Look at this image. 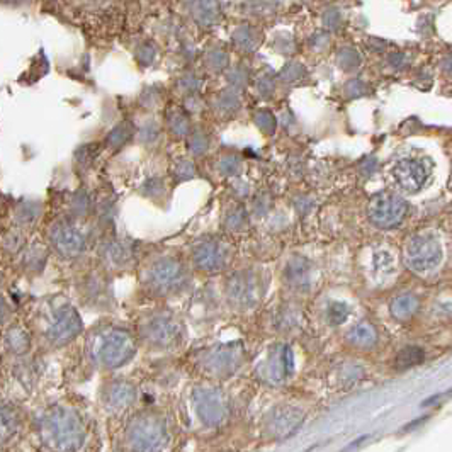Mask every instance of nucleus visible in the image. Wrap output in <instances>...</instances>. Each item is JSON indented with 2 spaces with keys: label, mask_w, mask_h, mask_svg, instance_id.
I'll list each match as a JSON object with an SVG mask.
<instances>
[{
  "label": "nucleus",
  "mask_w": 452,
  "mask_h": 452,
  "mask_svg": "<svg viewBox=\"0 0 452 452\" xmlns=\"http://www.w3.org/2000/svg\"><path fill=\"white\" fill-rule=\"evenodd\" d=\"M187 281L186 265L175 257H160L143 272V284L155 296L175 294L187 284Z\"/></svg>",
  "instance_id": "39448f33"
},
{
  "label": "nucleus",
  "mask_w": 452,
  "mask_h": 452,
  "mask_svg": "<svg viewBox=\"0 0 452 452\" xmlns=\"http://www.w3.org/2000/svg\"><path fill=\"white\" fill-rule=\"evenodd\" d=\"M406 264L417 272H427L439 265L442 258L441 241L434 235H417L408 241L405 250Z\"/></svg>",
  "instance_id": "9d476101"
},
{
  "label": "nucleus",
  "mask_w": 452,
  "mask_h": 452,
  "mask_svg": "<svg viewBox=\"0 0 452 452\" xmlns=\"http://www.w3.org/2000/svg\"><path fill=\"white\" fill-rule=\"evenodd\" d=\"M20 427L19 412L9 403L0 401V442H7L18 434Z\"/></svg>",
  "instance_id": "6ab92c4d"
},
{
  "label": "nucleus",
  "mask_w": 452,
  "mask_h": 452,
  "mask_svg": "<svg viewBox=\"0 0 452 452\" xmlns=\"http://www.w3.org/2000/svg\"><path fill=\"white\" fill-rule=\"evenodd\" d=\"M245 225V213L241 209H233L228 216H226V226L230 230H240Z\"/></svg>",
  "instance_id": "f704fd0d"
},
{
  "label": "nucleus",
  "mask_w": 452,
  "mask_h": 452,
  "mask_svg": "<svg viewBox=\"0 0 452 452\" xmlns=\"http://www.w3.org/2000/svg\"><path fill=\"white\" fill-rule=\"evenodd\" d=\"M46 262H48V250L39 244H34L27 246V249H24L23 257H20V265H23L24 272L27 274L43 272Z\"/></svg>",
  "instance_id": "a211bd4d"
},
{
  "label": "nucleus",
  "mask_w": 452,
  "mask_h": 452,
  "mask_svg": "<svg viewBox=\"0 0 452 452\" xmlns=\"http://www.w3.org/2000/svg\"><path fill=\"white\" fill-rule=\"evenodd\" d=\"M49 244L63 258L80 257L87 249V237L73 221L58 220L49 226Z\"/></svg>",
  "instance_id": "423d86ee"
},
{
  "label": "nucleus",
  "mask_w": 452,
  "mask_h": 452,
  "mask_svg": "<svg viewBox=\"0 0 452 452\" xmlns=\"http://www.w3.org/2000/svg\"><path fill=\"white\" fill-rule=\"evenodd\" d=\"M423 359H425V352H423V349L420 347H405L403 351L398 352L396 356V365L398 369H410V368H415V365H418L420 363H423Z\"/></svg>",
  "instance_id": "393cba45"
},
{
  "label": "nucleus",
  "mask_w": 452,
  "mask_h": 452,
  "mask_svg": "<svg viewBox=\"0 0 452 452\" xmlns=\"http://www.w3.org/2000/svg\"><path fill=\"white\" fill-rule=\"evenodd\" d=\"M137 386L125 379L106 383L101 393L102 403H104L106 408L113 410V412H123V410L130 408L137 401Z\"/></svg>",
  "instance_id": "2eb2a0df"
},
{
  "label": "nucleus",
  "mask_w": 452,
  "mask_h": 452,
  "mask_svg": "<svg viewBox=\"0 0 452 452\" xmlns=\"http://www.w3.org/2000/svg\"><path fill=\"white\" fill-rule=\"evenodd\" d=\"M24 246H26V237H24V233L19 232V230H11V232H7L2 238V249L6 250L7 253H12V256L23 252Z\"/></svg>",
  "instance_id": "cd10ccee"
},
{
  "label": "nucleus",
  "mask_w": 452,
  "mask_h": 452,
  "mask_svg": "<svg viewBox=\"0 0 452 452\" xmlns=\"http://www.w3.org/2000/svg\"><path fill=\"white\" fill-rule=\"evenodd\" d=\"M82 328H84V323H82L79 311L68 305L61 306L56 311L51 325L48 327L46 339L51 345L61 347V345H67L72 340H75L80 335Z\"/></svg>",
  "instance_id": "9b49d317"
},
{
  "label": "nucleus",
  "mask_w": 452,
  "mask_h": 452,
  "mask_svg": "<svg viewBox=\"0 0 452 452\" xmlns=\"http://www.w3.org/2000/svg\"><path fill=\"white\" fill-rule=\"evenodd\" d=\"M194 175H196V168L192 165V162H189V160H179L177 165L174 167V179H177L179 182L194 177Z\"/></svg>",
  "instance_id": "72a5a7b5"
},
{
  "label": "nucleus",
  "mask_w": 452,
  "mask_h": 452,
  "mask_svg": "<svg viewBox=\"0 0 452 452\" xmlns=\"http://www.w3.org/2000/svg\"><path fill=\"white\" fill-rule=\"evenodd\" d=\"M418 308H420V301H418L417 296L401 294L393 299L391 305H389V311L396 320H408L417 315Z\"/></svg>",
  "instance_id": "4be33fe9"
},
{
  "label": "nucleus",
  "mask_w": 452,
  "mask_h": 452,
  "mask_svg": "<svg viewBox=\"0 0 452 452\" xmlns=\"http://www.w3.org/2000/svg\"><path fill=\"white\" fill-rule=\"evenodd\" d=\"M168 442L167 422L155 412L134 415L126 429L130 452H163Z\"/></svg>",
  "instance_id": "f03ea898"
},
{
  "label": "nucleus",
  "mask_w": 452,
  "mask_h": 452,
  "mask_svg": "<svg viewBox=\"0 0 452 452\" xmlns=\"http://www.w3.org/2000/svg\"><path fill=\"white\" fill-rule=\"evenodd\" d=\"M393 177L405 192L415 194L425 186L427 179H429V170L418 160L403 158L394 165Z\"/></svg>",
  "instance_id": "4468645a"
},
{
  "label": "nucleus",
  "mask_w": 452,
  "mask_h": 452,
  "mask_svg": "<svg viewBox=\"0 0 452 452\" xmlns=\"http://www.w3.org/2000/svg\"><path fill=\"white\" fill-rule=\"evenodd\" d=\"M241 360V354L235 345H221V347L211 349L201 357V365L206 372L215 376H228L238 368Z\"/></svg>",
  "instance_id": "f8f14e48"
},
{
  "label": "nucleus",
  "mask_w": 452,
  "mask_h": 452,
  "mask_svg": "<svg viewBox=\"0 0 452 452\" xmlns=\"http://www.w3.org/2000/svg\"><path fill=\"white\" fill-rule=\"evenodd\" d=\"M226 294H228V299L235 306L250 308L258 301L260 286H258L257 279L252 274L240 272L228 279Z\"/></svg>",
  "instance_id": "ddd939ff"
},
{
  "label": "nucleus",
  "mask_w": 452,
  "mask_h": 452,
  "mask_svg": "<svg viewBox=\"0 0 452 452\" xmlns=\"http://www.w3.org/2000/svg\"><path fill=\"white\" fill-rule=\"evenodd\" d=\"M204 148H206V142L201 138L199 133H196L194 137L191 138V150L194 151V153H203Z\"/></svg>",
  "instance_id": "e433bc0d"
},
{
  "label": "nucleus",
  "mask_w": 452,
  "mask_h": 452,
  "mask_svg": "<svg viewBox=\"0 0 452 452\" xmlns=\"http://www.w3.org/2000/svg\"><path fill=\"white\" fill-rule=\"evenodd\" d=\"M133 137H134L133 126H131L130 123H123V125H118L116 128L109 133L108 145L111 148H114V150H118V148L125 146L126 143H128Z\"/></svg>",
  "instance_id": "a878e982"
},
{
  "label": "nucleus",
  "mask_w": 452,
  "mask_h": 452,
  "mask_svg": "<svg viewBox=\"0 0 452 452\" xmlns=\"http://www.w3.org/2000/svg\"><path fill=\"white\" fill-rule=\"evenodd\" d=\"M303 420V415L298 412V410L293 408H277L274 410L272 415H270V420L267 425L272 430L274 435H284L291 434L299 427V423Z\"/></svg>",
  "instance_id": "f3484780"
},
{
  "label": "nucleus",
  "mask_w": 452,
  "mask_h": 452,
  "mask_svg": "<svg viewBox=\"0 0 452 452\" xmlns=\"http://www.w3.org/2000/svg\"><path fill=\"white\" fill-rule=\"evenodd\" d=\"M139 340L155 351H168L182 342L184 328L168 311H155L146 315L138 327Z\"/></svg>",
  "instance_id": "7ed1b4c3"
},
{
  "label": "nucleus",
  "mask_w": 452,
  "mask_h": 452,
  "mask_svg": "<svg viewBox=\"0 0 452 452\" xmlns=\"http://www.w3.org/2000/svg\"><path fill=\"white\" fill-rule=\"evenodd\" d=\"M230 257H232V250L228 244L220 238H204L197 241L192 249V262L196 269L206 274L223 270L228 265Z\"/></svg>",
  "instance_id": "6e6552de"
},
{
  "label": "nucleus",
  "mask_w": 452,
  "mask_h": 452,
  "mask_svg": "<svg viewBox=\"0 0 452 452\" xmlns=\"http://www.w3.org/2000/svg\"><path fill=\"white\" fill-rule=\"evenodd\" d=\"M328 320H330L332 325H342L345 320H347L349 316V306L345 305V303H332L330 306H328Z\"/></svg>",
  "instance_id": "473e14b6"
},
{
  "label": "nucleus",
  "mask_w": 452,
  "mask_h": 452,
  "mask_svg": "<svg viewBox=\"0 0 452 452\" xmlns=\"http://www.w3.org/2000/svg\"><path fill=\"white\" fill-rule=\"evenodd\" d=\"M192 401L199 420L208 427L221 425L228 415V403L225 394L216 388L199 386L192 393Z\"/></svg>",
  "instance_id": "1a4fd4ad"
},
{
  "label": "nucleus",
  "mask_w": 452,
  "mask_h": 452,
  "mask_svg": "<svg viewBox=\"0 0 452 452\" xmlns=\"http://www.w3.org/2000/svg\"><path fill=\"white\" fill-rule=\"evenodd\" d=\"M4 345L14 356H24L31 349V337L23 327H11L4 335Z\"/></svg>",
  "instance_id": "aec40b11"
},
{
  "label": "nucleus",
  "mask_w": 452,
  "mask_h": 452,
  "mask_svg": "<svg viewBox=\"0 0 452 452\" xmlns=\"http://www.w3.org/2000/svg\"><path fill=\"white\" fill-rule=\"evenodd\" d=\"M99 256H101V260L104 262L106 267L119 270L131 264V260H133V249L126 241L118 240V238H111V240H106L101 245Z\"/></svg>",
  "instance_id": "dca6fc26"
},
{
  "label": "nucleus",
  "mask_w": 452,
  "mask_h": 452,
  "mask_svg": "<svg viewBox=\"0 0 452 452\" xmlns=\"http://www.w3.org/2000/svg\"><path fill=\"white\" fill-rule=\"evenodd\" d=\"M43 206L38 201H23L14 211V220L19 226H31L39 220Z\"/></svg>",
  "instance_id": "5701e85b"
},
{
  "label": "nucleus",
  "mask_w": 452,
  "mask_h": 452,
  "mask_svg": "<svg viewBox=\"0 0 452 452\" xmlns=\"http://www.w3.org/2000/svg\"><path fill=\"white\" fill-rule=\"evenodd\" d=\"M12 316V310L9 306V303L4 299V296H0V325L7 323Z\"/></svg>",
  "instance_id": "c9c22d12"
},
{
  "label": "nucleus",
  "mask_w": 452,
  "mask_h": 452,
  "mask_svg": "<svg viewBox=\"0 0 452 452\" xmlns=\"http://www.w3.org/2000/svg\"><path fill=\"white\" fill-rule=\"evenodd\" d=\"M138 142L143 145H153L160 137V125L153 119H146L137 131Z\"/></svg>",
  "instance_id": "c85d7f7f"
},
{
  "label": "nucleus",
  "mask_w": 452,
  "mask_h": 452,
  "mask_svg": "<svg viewBox=\"0 0 452 452\" xmlns=\"http://www.w3.org/2000/svg\"><path fill=\"white\" fill-rule=\"evenodd\" d=\"M38 432L51 452H79L85 441L80 415L67 406H53L41 417Z\"/></svg>",
  "instance_id": "f257e3e1"
},
{
  "label": "nucleus",
  "mask_w": 452,
  "mask_h": 452,
  "mask_svg": "<svg viewBox=\"0 0 452 452\" xmlns=\"http://www.w3.org/2000/svg\"><path fill=\"white\" fill-rule=\"evenodd\" d=\"M191 12L201 24H211L218 15V0H192Z\"/></svg>",
  "instance_id": "b1692460"
},
{
  "label": "nucleus",
  "mask_w": 452,
  "mask_h": 452,
  "mask_svg": "<svg viewBox=\"0 0 452 452\" xmlns=\"http://www.w3.org/2000/svg\"><path fill=\"white\" fill-rule=\"evenodd\" d=\"M167 121H168V128H170L174 137H177V138L186 137L187 131H189V121L182 113H172L170 116H168Z\"/></svg>",
  "instance_id": "7c9ffc66"
},
{
  "label": "nucleus",
  "mask_w": 452,
  "mask_h": 452,
  "mask_svg": "<svg viewBox=\"0 0 452 452\" xmlns=\"http://www.w3.org/2000/svg\"><path fill=\"white\" fill-rule=\"evenodd\" d=\"M194 80L196 79L191 75V73H186V75H184L182 79H180V87L191 92V90H194Z\"/></svg>",
  "instance_id": "4c0bfd02"
},
{
  "label": "nucleus",
  "mask_w": 452,
  "mask_h": 452,
  "mask_svg": "<svg viewBox=\"0 0 452 452\" xmlns=\"http://www.w3.org/2000/svg\"><path fill=\"white\" fill-rule=\"evenodd\" d=\"M92 209V199L85 191H79L70 199V213L73 218H85Z\"/></svg>",
  "instance_id": "bb28decb"
},
{
  "label": "nucleus",
  "mask_w": 452,
  "mask_h": 452,
  "mask_svg": "<svg viewBox=\"0 0 452 452\" xmlns=\"http://www.w3.org/2000/svg\"><path fill=\"white\" fill-rule=\"evenodd\" d=\"M142 194L148 197V199H158V197L165 194V182L158 177L148 179L146 182L143 184Z\"/></svg>",
  "instance_id": "2f4dec72"
},
{
  "label": "nucleus",
  "mask_w": 452,
  "mask_h": 452,
  "mask_svg": "<svg viewBox=\"0 0 452 452\" xmlns=\"http://www.w3.org/2000/svg\"><path fill=\"white\" fill-rule=\"evenodd\" d=\"M134 56H137V60L143 67H148V65L153 63L155 56H157V49H155L150 41H142V43H138L137 48H134Z\"/></svg>",
  "instance_id": "c756f323"
},
{
  "label": "nucleus",
  "mask_w": 452,
  "mask_h": 452,
  "mask_svg": "<svg viewBox=\"0 0 452 452\" xmlns=\"http://www.w3.org/2000/svg\"><path fill=\"white\" fill-rule=\"evenodd\" d=\"M137 339L126 328H111L94 345L92 359L104 369H119L137 356Z\"/></svg>",
  "instance_id": "20e7f679"
},
{
  "label": "nucleus",
  "mask_w": 452,
  "mask_h": 452,
  "mask_svg": "<svg viewBox=\"0 0 452 452\" xmlns=\"http://www.w3.org/2000/svg\"><path fill=\"white\" fill-rule=\"evenodd\" d=\"M408 213V204L403 197L391 194V192H383V194L374 196L369 203L368 215L377 228L389 230L394 228L405 220Z\"/></svg>",
  "instance_id": "0eeeda50"
},
{
  "label": "nucleus",
  "mask_w": 452,
  "mask_h": 452,
  "mask_svg": "<svg viewBox=\"0 0 452 452\" xmlns=\"http://www.w3.org/2000/svg\"><path fill=\"white\" fill-rule=\"evenodd\" d=\"M0 2H4V4H11V6H18V4L26 2V0H0Z\"/></svg>",
  "instance_id": "58836bf2"
},
{
  "label": "nucleus",
  "mask_w": 452,
  "mask_h": 452,
  "mask_svg": "<svg viewBox=\"0 0 452 452\" xmlns=\"http://www.w3.org/2000/svg\"><path fill=\"white\" fill-rule=\"evenodd\" d=\"M347 340L354 345V347L372 349L374 345L377 344V330L374 328V325L363 322L349 332Z\"/></svg>",
  "instance_id": "412c9836"
}]
</instances>
